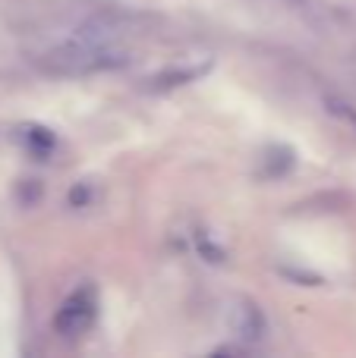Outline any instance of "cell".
<instances>
[{
  "label": "cell",
  "mask_w": 356,
  "mask_h": 358,
  "mask_svg": "<svg viewBox=\"0 0 356 358\" xmlns=\"http://www.w3.org/2000/svg\"><path fill=\"white\" fill-rule=\"evenodd\" d=\"M130 63L123 50H114L111 44H92L73 38L69 44L50 50L48 54V69L63 76H85V73H107V69H120Z\"/></svg>",
  "instance_id": "cell-1"
},
{
  "label": "cell",
  "mask_w": 356,
  "mask_h": 358,
  "mask_svg": "<svg viewBox=\"0 0 356 358\" xmlns=\"http://www.w3.org/2000/svg\"><path fill=\"white\" fill-rule=\"evenodd\" d=\"M95 317H98V292H95L92 283H85L60 305V311L54 317V330L67 340H73V336H82L92 327Z\"/></svg>",
  "instance_id": "cell-2"
},
{
  "label": "cell",
  "mask_w": 356,
  "mask_h": 358,
  "mask_svg": "<svg viewBox=\"0 0 356 358\" xmlns=\"http://www.w3.org/2000/svg\"><path fill=\"white\" fill-rule=\"evenodd\" d=\"M231 327L243 343H259L268 334V321H265L262 308L256 302H249V299H243V302H237L231 308Z\"/></svg>",
  "instance_id": "cell-3"
},
{
  "label": "cell",
  "mask_w": 356,
  "mask_h": 358,
  "mask_svg": "<svg viewBox=\"0 0 356 358\" xmlns=\"http://www.w3.org/2000/svg\"><path fill=\"white\" fill-rule=\"evenodd\" d=\"M19 142L25 145V151L29 155H35L38 161H44V157H50L57 151V132L48 129V126H38V123H25L16 129Z\"/></svg>",
  "instance_id": "cell-4"
},
{
  "label": "cell",
  "mask_w": 356,
  "mask_h": 358,
  "mask_svg": "<svg viewBox=\"0 0 356 358\" xmlns=\"http://www.w3.org/2000/svg\"><path fill=\"white\" fill-rule=\"evenodd\" d=\"M212 69V60L205 63H193V66H170V69H161V73L151 79V88L155 92H170V88H180V85H189V82H199L202 76Z\"/></svg>",
  "instance_id": "cell-5"
},
{
  "label": "cell",
  "mask_w": 356,
  "mask_h": 358,
  "mask_svg": "<svg viewBox=\"0 0 356 358\" xmlns=\"http://www.w3.org/2000/svg\"><path fill=\"white\" fill-rule=\"evenodd\" d=\"M294 164H296V155L287 145H271L265 151V176H284Z\"/></svg>",
  "instance_id": "cell-6"
},
{
  "label": "cell",
  "mask_w": 356,
  "mask_h": 358,
  "mask_svg": "<svg viewBox=\"0 0 356 358\" xmlns=\"http://www.w3.org/2000/svg\"><path fill=\"white\" fill-rule=\"evenodd\" d=\"M325 107H328V113H334L338 120H344L347 126L356 132V110L347 101H341V98H325Z\"/></svg>",
  "instance_id": "cell-7"
},
{
  "label": "cell",
  "mask_w": 356,
  "mask_h": 358,
  "mask_svg": "<svg viewBox=\"0 0 356 358\" xmlns=\"http://www.w3.org/2000/svg\"><path fill=\"white\" fill-rule=\"evenodd\" d=\"M88 198H92L88 182H79V185H73V189H69V204H73V208H85Z\"/></svg>",
  "instance_id": "cell-8"
},
{
  "label": "cell",
  "mask_w": 356,
  "mask_h": 358,
  "mask_svg": "<svg viewBox=\"0 0 356 358\" xmlns=\"http://www.w3.org/2000/svg\"><path fill=\"white\" fill-rule=\"evenodd\" d=\"M38 195H41V189H38L35 179H29V185H19V198H22L25 204H35Z\"/></svg>",
  "instance_id": "cell-9"
}]
</instances>
